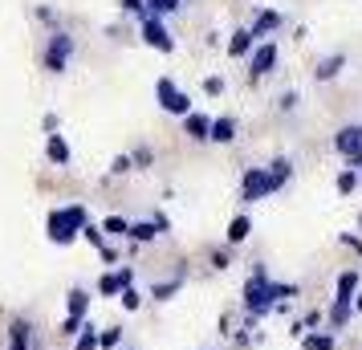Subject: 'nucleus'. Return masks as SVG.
I'll use <instances>...</instances> for the list:
<instances>
[{"mask_svg":"<svg viewBox=\"0 0 362 350\" xmlns=\"http://www.w3.org/2000/svg\"><path fill=\"white\" fill-rule=\"evenodd\" d=\"M175 8H180V0H147L151 17H167V13H175Z\"/></svg>","mask_w":362,"mask_h":350,"instance_id":"28","label":"nucleus"},{"mask_svg":"<svg viewBox=\"0 0 362 350\" xmlns=\"http://www.w3.org/2000/svg\"><path fill=\"white\" fill-rule=\"evenodd\" d=\"M273 66H277V45H273V41H264V45H257L252 57H248V78H252V82H261L264 74H273Z\"/></svg>","mask_w":362,"mask_h":350,"instance_id":"7","label":"nucleus"},{"mask_svg":"<svg viewBox=\"0 0 362 350\" xmlns=\"http://www.w3.org/2000/svg\"><path fill=\"white\" fill-rule=\"evenodd\" d=\"M232 265V245H228V249H216L212 252V269H228Z\"/></svg>","mask_w":362,"mask_h":350,"instance_id":"33","label":"nucleus"},{"mask_svg":"<svg viewBox=\"0 0 362 350\" xmlns=\"http://www.w3.org/2000/svg\"><path fill=\"white\" fill-rule=\"evenodd\" d=\"M248 236H252V220L240 212V216H232L228 220V245H245Z\"/></svg>","mask_w":362,"mask_h":350,"instance_id":"17","label":"nucleus"},{"mask_svg":"<svg viewBox=\"0 0 362 350\" xmlns=\"http://www.w3.org/2000/svg\"><path fill=\"white\" fill-rule=\"evenodd\" d=\"M183 131L192 134L196 143H208V139H212V118L199 115V110H192V115L183 118Z\"/></svg>","mask_w":362,"mask_h":350,"instance_id":"11","label":"nucleus"},{"mask_svg":"<svg viewBox=\"0 0 362 350\" xmlns=\"http://www.w3.org/2000/svg\"><path fill=\"white\" fill-rule=\"evenodd\" d=\"M66 310H69V317H86L90 314V293H86V289H69Z\"/></svg>","mask_w":362,"mask_h":350,"instance_id":"21","label":"nucleus"},{"mask_svg":"<svg viewBox=\"0 0 362 350\" xmlns=\"http://www.w3.org/2000/svg\"><path fill=\"white\" fill-rule=\"evenodd\" d=\"M301 350H338V338L334 330H310L301 338Z\"/></svg>","mask_w":362,"mask_h":350,"instance_id":"14","label":"nucleus"},{"mask_svg":"<svg viewBox=\"0 0 362 350\" xmlns=\"http://www.w3.org/2000/svg\"><path fill=\"white\" fill-rule=\"evenodd\" d=\"M134 163L147 167V163H151V151H147V147H139V151H134Z\"/></svg>","mask_w":362,"mask_h":350,"instance_id":"39","label":"nucleus"},{"mask_svg":"<svg viewBox=\"0 0 362 350\" xmlns=\"http://www.w3.org/2000/svg\"><path fill=\"white\" fill-rule=\"evenodd\" d=\"M354 314H362V289L354 293Z\"/></svg>","mask_w":362,"mask_h":350,"instance_id":"41","label":"nucleus"},{"mask_svg":"<svg viewBox=\"0 0 362 350\" xmlns=\"http://www.w3.org/2000/svg\"><path fill=\"white\" fill-rule=\"evenodd\" d=\"M180 289H183V273H180V277H171V281H159L155 289H151V298H155V301H171Z\"/></svg>","mask_w":362,"mask_h":350,"instance_id":"24","label":"nucleus"},{"mask_svg":"<svg viewBox=\"0 0 362 350\" xmlns=\"http://www.w3.org/2000/svg\"><path fill=\"white\" fill-rule=\"evenodd\" d=\"M90 224V216H86L82 204H66V208H53L49 212V240L53 245H69L74 236H82V228Z\"/></svg>","mask_w":362,"mask_h":350,"instance_id":"2","label":"nucleus"},{"mask_svg":"<svg viewBox=\"0 0 362 350\" xmlns=\"http://www.w3.org/2000/svg\"><path fill=\"white\" fill-rule=\"evenodd\" d=\"M322 322H326V314H322V310H310V314H305V326H310V330H317Z\"/></svg>","mask_w":362,"mask_h":350,"instance_id":"38","label":"nucleus"},{"mask_svg":"<svg viewBox=\"0 0 362 350\" xmlns=\"http://www.w3.org/2000/svg\"><path fill=\"white\" fill-rule=\"evenodd\" d=\"M297 293H301L297 285L273 281V277H269V269H264L261 261H257V265H252V273H248L245 293H240V298H245V314H248V317H264L269 310H277L281 301L297 298Z\"/></svg>","mask_w":362,"mask_h":350,"instance_id":"1","label":"nucleus"},{"mask_svg":"<svg viewBox=\"0 0 362 350\" xmlns=\"http://www.w3.org/2000/svg\"><path fill=\"white\" fill-rule=\"evenodd\" d=\"M45 155H49V163L66 167L69 163V143L62 139V134H49V139H45Z\"/></svg>","mask_w":362,"mask_h":350,"instance_id":"16","label":"nucleus"},{"mask_svg":"<svg viewBox=\"0 0 362 350\" xmlns=\"http://www.w3.org/2000/svg\"><path fill=\"white\" fill-rule=\"evenodd\" d=\"M354 293H358V269H346V273H338L334 298H338V301H354Z\"/></svg>","mask_w":362,"mask_h":350,"instance_id":"13","label":"nucleus"},{"mask_svg":"<svg viewBox=\"0 0 362 350\" xmlns=\"http://www.w3.org/2000/svg\"><path fill=\"white\" fill-rule=\"evenodd\" d=\"M74 350H102V334L94 326H86L78 338H74Z\"/></svg>","mask_w":362,"mask_h":350,"instance_id":"26","label":"nucleus"},{"mask_svg":"<svg viewBox=\"0 0 362 350\" xmlns=\"http://www.w3.org/2000/svg\"><path fill=\"white\" fill-rule=\"evenodd\" d=\"M297 102H301V94H297V90H285L281 102H277V110H297Z\"/></svg>","mask_w":362,"mask_h":350,"instance_id":"34","label":"nucleus"},{"mask_svg":"<svg viewBox=\"0 0 362 350\" xmlns=\"http://www.w3.org/2000/svg\"><path fill=\"white\" fill-rule=\"evenodd\" d=\"M155 94H159V106H163L167 115H180V118L192 115V98H187L171 78H159V82H155Z\"/></svg>","mask_w":362,"mask_h":350,"instance_id":"5","label":"nucleus"},{"mask_svg":"<svg viewBox=\"0 0 362 350\" xmlns=\"http://www.w3.org/2000/svg\"><path fill=\"white\" fill-rule=\"evenodd\" d=\"M350 317H354V301H329L326 310V330H346L350 326Z\"/></svg>","mask_w":362,"mask_h":350,"instance_id":"10","label":"nucleus"},{"mask_svg":"<svg viewBox=\"0 0 362 350\" xmlns=\"http://www.w3.org/2000/svg\"><path fill=\"white\" fill-rule=\"evenodd\" d=\"M236 139V118H212V143H232Z\"/></svg>","mask_w":362,"mask_h":350,"instance_id":"20","label":"nucleus"},{"mask_svg":"<svg viewBox=\"0 0 362 350\" xmlns=\"http://www.w3.org/2000/svg\"><path fill=\"white\" fill-rule=\"evenodd\" d=\"M134 285V273L131 269H118V273H106L98 281V293L102 298H122V289H131Z\"/></svg>","mask_w":362,"mask_h":350,"instance_id":"9","label":"nucleus"},{"mask_svg":"<svg viewBox=\"0 0 362 350\" xmlns=\"http://www.w3.org/2000/svg\"><path fill=\"white\" fill-rule=\"evenodd\" d=\"M131 167H134V159H131V155H118L115 163H110V171H115V175H127Z\"/></svg>","mask_w":362,"mask_h":350,"instance_id":"35","label":"nucleus"},{"mask_svg":"<svg viewBox=\"0 0 362 350\" xmlns=\"http://www.w3.org/2000/svg\"><path fill=\"white\" fill-rule=\"evenodd\" d=\"M358 236H362V212H358Z\"/></svg>","mask_w":362,"mask_h":350,"instance_id":"42","label":"nucleus"},{"mask_svg":"<svg viewBox=\"0 0 362 350\" xmlns=\"http://www.w3.org/2000/svg\"><path fill=\"white\" fill-rule=\"evenodd\" d=\"M82 330H86V317H69V314H66V322H62V330H57V334H66V338H78Z\"/></svg>","mask_w":362,"mask_h":350,"instance_id":"31","label":"nucleus"},{"mask_svg":"<svg viewBox=\"0 0 362 350\" xmlns=\"http://www.w3.org/2000/svg\"><path fill=\"white\" fill-rule=\"evenodd\" d=\"M269 175H273V184H277V187H285V184H289V175H293V163H289L285 155H277V159L269 163Z\"/></svg>","mask_w":362,"mask_h":350,"instance_id":"23","label":"nucleus"},{"mask_svg":"<svg viewBox=\"0 0 362 350\" xmlns=\"http://www.w3.org/2000/svg\"><path fill=\"white\" fill-rule=\"evenodd\" d=\"M277 184H273V175H269V167H248L245 180H240V200L245 204H257L264 196H273Z\"/></svg>","mask_w":362,"mask_h":350,"instance_id":"4","label":"nucleus"},{"mask_svg":"<svg viewBox=\"0 0 362 350\" xmlns=\"http://www.w3.org/2000/svg\"><path fill=\"white\" fill-rule=\"evenodd\" d=\"M334 151L346 159V167L362 171V127L358 122H346L342 131L334 134Z\"/></svg>","mask_w":362,"mask_h":350,"instance_id":"3","label":"nucleus"},{"mask_svg":"<svg viewBox=\"0 0 362 350\" xmlns=\"http://www.w3.org/2000/svg\"><path fill=\"white\" fill-rule=\"evenodd\" d=\"M342 66H346V53H329V57H322V62H317L313 78H317V82H334V78L342 74Z\"/></svg>","mask_w":362,"mask_h":350,"instance_id":"12","label":"nucleus"},{"mask_svg":"<svg viewBox=\"0 0 362 350\" xmlns=\"http://www.w3.org/2000/svg\"><path fill=\"white\" fill-rule=\"evenodd\" d=\"M139 305H143V293H139L134 285H131V289H122V310H131V314H134Z\"/></svg>","mask_w":362,"mask_h":350,"instance_id":"32","label":"nucleus"},{"mask_svg":"<svg viewBox=\"0 0 362 350\" xmlns=\"http://www.w3.org/2000/svg\"><path fill=\"white\" fill-rule=\"evenodd\" d=\"M122 346V326H110V330H102V350H118Z\"/></svg>","mask_w":362,"mask_h":350,"instance_id":"30","label":"nucleus"},{"mask_svg":"<svg viewBox=\"0 0 362 350\" xmlns=\"http://www.w3.org/2000/svg\"><path fill=\"white\" fill-rule=\"evenodd\" d=\"M252 29H236L232 33V41H228V57H245V53H252Z\"/></svg>","mask_w":362,"mask_h":350,"instance_id":"18","label":"nucleus"},{"mask_svg":"<svg viewBox=\"0 0 362 350\" xmlns=\"http://www.w3.org/2000/svg\"><path fill=\"white\" fill-rule=\"evenodd\" d=\"M273 29H281V13H273V8H264V13H257V21H252V37L261 41V37H269Z\"/></svg>","mask_w":362,"mask_h":350,"instance_id":"15","label":"nucleus"},{"mask_svg":"<svg viewBox=\"0 0 362 350\" xmlns=\"http://www.w3.org/2000/svg\"><path fill=\"white\" fill-rule=\"evenodd\" d=\"M204 94H212V98H216V94H224V78H216V74H212V78L204 82Z\"/></svg>","mask_w":362,"mask_h":350,"instance_id":"36","label":"nucleus"},{"mask_svg":"<svg viewBox=\"0 0 362 350\" xmlns=\"http://www.w3.org/2000/svg\"><path fill=\"white\" fill-rule=\"evenodd\" d=\"M69 57H74V37L53 33L49 45H45V69H49V74H62V69L69 66Z\"/></svg>","mask_w":362,"mask_h":350,"instance_id":"6","label":"nucleus"},{"mask_svg":"<svg viewBox=\"0 0 362 350\" xmlns=\"http://www.w3.org/2000/svg\"><path fill=\"white\" fill-rule=\"evenodd\" d=\"M143 41H147L151 49H163V53L175 49V41H171V33L163 29V21H159V17H147V21H143Z\"/></svg>","mask_w":362,"mask_h":350,"instance_id":"8","label":"nucleus"},{"mask_svg":"<svg viewBox=\"0 0 362 350\" xmlns=\"http://www.w3.org/2000/svg\"><path fill=\"white\" fill-rule=\"evenodd\" d=\"M159 236V224L155 220H139V224H131V240H139V245H147V240H155Z\"/></svg>","mask_w":362,"mask_h":350,"instance_id":"25","label":"nucleus"},{"mask_svg":"<svg viewBox=\"0 0 362 350\" xmlns=\"http://www.w3.org/2000/svg\"><path fill=\"white\" fill-rule=\"evenodd\" d=\"M8 350H29V322L25 317H17L8 326Z\"/></svg>","mask_w":362,"mask_h":350,"instance_id":"19","label":"nucleus"},{"mask_svg":"<svg viewBox=\"0 0 362 350\" xmlns=\"http://www.w3.org/2000/svg\"><path fill=\"white\" fill-rule=\"evenodd\" d=\"M151 220H155V224H159V233H167V228H171V220H167L163 212H155V216H151Z\"/></svg>","mask_w":362,"mask_h":350,"instance_id":"40","label":"nucleus"},{"mask_svg":"<svg viewBox=\"0 0 362 350\" xmlns=\"http://www.w3.org/2000/svg\"><path fill=\"white\" fill-rule=\"evenodd\" d=\"M358 175H362V171H354V167H342V171H338V180H334L338 196H354V187H358Z\"/></svg>","mask_w":362,"mask_h":350,"instance_id":"22","label":"nucleus"},{"mask_svg":"<svg viewBox=\"0 0 362 350\" xmlns=\"http://www.w3.org/2000/svg\"><path fill=\"white\" fill-rule=\"evenodd\" d=\"M342 245H346V249H354V252L362 257V236H354V233H342Z\"/></svg>","mask_w":362,"mask_h":350,"instance_id":"37","label":"nucleus"},{"mask_svg":"<svg viewBox=\"0 0 362 350\" xmlns=\"http://www.w3.org/2000/svg\"><path fill=\"white\" fill-rule=\"evenodd\" d=\"M82 236H86V240H90V245H94V249H106V233H102V224H86V228H82Z\"/></svg>","mask_w":362,"mask_h":350,"instance_id":"29","label":"nucleus"},{"mask_svg":"<svg viewBox=\"0 0 362 350\" xmlns=\"http://www.w3.org/2000/svg\"><path fill=\"white\" fill-rule=\"evenodd\" d=\"M102 233H106V236H131V220L106 216V220H102Z\"/></svg>","mask_w":362,"mask_h":350,"instance_id":"27","label":"nucleus"}]
</instances>
